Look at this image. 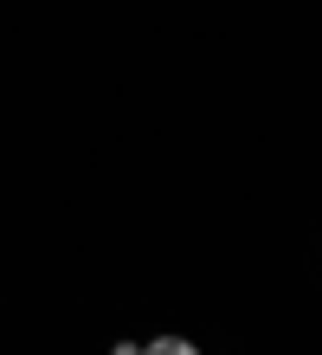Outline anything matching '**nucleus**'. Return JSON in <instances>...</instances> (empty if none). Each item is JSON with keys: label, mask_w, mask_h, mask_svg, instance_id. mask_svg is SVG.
<instances>
[{"label": "nucleus", "mask_w": 322, "mask_h": 355, "mask_svg": "<svg viewBox=\"0 0 322 355\" xmlns=\"http://www.w3.org/2000/svg\"><path fill=\"white\" fill-rule=\"evenodd\" d=\"M142 355H200V349H193L187 336H155V343H148Z\"/></svg>", "instance_id": "nucleus-1"}, {"label": "nucleus", "mask_w": 322, "mask_h": 355, "mask_svg": "<svg viewBox=\"0 0 322 355\" xmlns=\"http://www.w3.org/2000/svg\"><path fill=\"white\" fill-rule=\"evenodd\" d=\"M110 355H142V349H136V343H116V349H110Z\"/></svg>", "instance_id": "nucleus-2"}]
</instances>
